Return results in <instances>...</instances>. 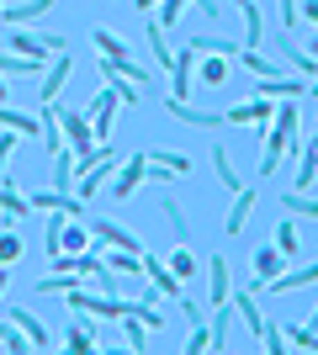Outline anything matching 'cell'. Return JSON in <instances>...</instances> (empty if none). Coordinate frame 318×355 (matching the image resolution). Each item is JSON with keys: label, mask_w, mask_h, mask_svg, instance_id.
I'll list each match as a JSON object with an SVG mask.
<instances>
[{"label": "cell", "mask_w": 318, "mask_h": 355, "mask_svg": "<svg viewBox=\"0 0 318 355\" xmlns=\"http://www.w3.org/2000/svg\"><path fill=\"white\" fill-rule=\"evenodd\" d=\"M197 48L186 43L181 53H175V64H170V80H175V85H170V101H191V90H197Z\"/></svg>", "instance_id": "1"}, {"label": "cell", "mask_w": 318, "mask_h": 355, "mask_svg": "<svg viewBox=\"0 0 318 355\" xmlns=\"http://www.w3.org/2000/svg\"><path fill=\"white\" fill-rule=\"evenodd\" d=\"M143 180H149V159H143V154H133L127 164H117V175H112V196H117V202H127Z\"/></svg>", "instance_id": "2"}, {"label": "cell", "mask_w": 318, "mask_h": 355, "mask_svg": "<svg viewBox=\"0 0 318 355\" xmlns=\"http://www.w3.org/2000/svg\"><path fill=\"white\" fill-rule=\"evenodd\" d=\"M143 159H149V175H154V180L191 175V159H186V154H165V148H143Z\"/></svg>", "instance_id": "3"}, {"label": "cell", "mask_w": 318, "mask_h": 355, "mask_svg": "<svg viewBox=\"0 0 318 355\" xmlns=\"http://www.w3.org/2000/svg\"><path fill=\"white\" fill-rule=\"evenodd\" d=\"M249 212H255V186H239V191H233V207H228V218H223V234L239 239L244 228H249Z\"/></svg>", "instance_id": "4"}, {"label": "cell", "mask_w": 318, "mask_h": 355, "mask_svg": "<svg viewBox=\"0 0 318 355\" xmlns=\"http://www.w3.org/2000/svg\"><path fill=\"white\" fill-rule=\"evenodd\" d=\"M318 282V260H308V266H297V260H292V270H281V276H271V282H265V292H297V286H313Z\"/></svg>", "instance_id": "5"}, {"label": "cell", "mask_w": 318, "mask_h": 355, "mask_svg": "<svg viewBox=\"0 0 318 355\" xmlns=\"http://www.w3.org/2000/svg\"><path fill=\"white\" fill-rule=\"evenodd\" d=\"M228 292H233L228 260H223V254H212V260H207V302H212V308H223V302H228Z\"/></svg>", "instance_id": "6"}, {"label": "cell", "mask_w": 318, "mask_h": 355, "mask_svg": "<svg viewBox=\"0 0 318 355\" xmlns=\"http://www.w3.org/2000/svg\"><path fill=\"white\" fill-rule=\"evenodd\" d=\"M143 270H149V282H154V292H159V302H165V297H181V292H186L181 276H175L170 266H159L154 254H143Z\"/></svg>", "instance_id": "7"}, {"label": "cell", "mask_w": 318, "mask_h": 355, "mask_svg": "<svg viewBox=\"0 0 318 355\" xmlns=\"http://www.w3.org/2000/svg\"><path fill=\"white\" fill-rule=\"evenodd\" d=\"M6 318H11V324H16V329H21V334L32 340V350H48V345H53V340H48V329H43V318H37L32 308H11Z\"/></svg>", "instance_id": "8"}, {"label": "cell", "mask_w": 318, "mask_h": 355, "mask_svg": "<svg viewBox=\"0 0 318 355\" xmlns=\"http://www.w3.org/2000/svg\"><path fill=\"white\" fill-rule=\"evenodd\" d=\"M48 11H53V0H16V6L0 11V21H6V27H27V21H37V16H48Z\"/></svg>", "instance_id": "9"}, {"label": "cell", "mask_w": 318, "mask_h": 355, "mask_svg": "<svg viewBox=\"0 0 318 355\" xmlns=\"http://www.w3.org/2000/svg\"><path fill=\"white\" fill-rule=\"evenodd\" d=\"M112 117H117V90H101V96L91 101V133L106 138L112 133Z\"/></svg>", "instance_id": "10"}, {"label": "cell", "mask_w": 318, "mask_h": 355, "mask_svg": "<svg viewBox=\"0 0 318 355\" xmlns=\"http://www.w3.org/2000/svg\"><path fill=\"white\" fill-rule=\"evenodd\" d=\"M96 239H101L106 250H133V254H143V244H138V234H127L122 223H96Z\"/></svg>", "instance_id": "11"}, {"label": "cell", "mask_w": 318, "mask_h": 355, "mask_svg": "<svg viewBox=\"0 0 318 355\" xmlns=\"http://www.w3.org/2000/svg\"><path fill=\"white\" fill-rule=\"evenodd\" d=\"M69 69H75V59H69V53H53V69L43 74V85H37V96H43V101H53V96L64 90V80H69Z\"/></svg>", "instance_id": "12"}, {"label": "cell", "mask_w": 318, "mask_h": 355, "mask_svg": "<svg viewBox=\"0 0 318 355\" xmlns=\"http://www.w3.org/2000/svg\"><path fill=\"white\" fill-rule=\"evenodd\" d=\"M165 112H170L175 122H186V128H218V122H223L218 112H197L191 101H165Z\"/></svg>", "instance_id": "13"}, {"label": "cell", "mask_w": 318, "mask_h": 355, "mask_svg": "<svg viewBox=\"0 0 318 355\" xmlns=\"http://www.w3.org/2000/svg\"><path fill=\"white\" fill-rule=\"evenodd\" d=\"M143 37H149V53H154V64H159V69H170V64H175V53H170V32L159 27L154 16H149V27H143Z\"/></svg>", "instance_id": "14"}, {"label": "cell", "mask_w": 318, "mask_h": 355, "mask_svg": "<svg viewBox=\"0 0 318 355\" xmlns=\"http://www.w3.org/2000/svg\"><path fill=\"white\" fill-rule=\"evenodd\" d=\"M281 266H287V260H281V250H255V286L260 292H265V282H271V276H281Z\"/></svg>", "instance_id": "15"}, {"label": "cell", "mask_w": 318, "mask_h": 355, "mask_svg": "<svg viewBox=\"0 0 318 355\" xmlns=\"http://www.w3.org/2000/svg\"><path fill=\"white\" fill-rule=\"evenodd\" d=\"M0 74H6V80H32V74H43V59H21V53H0Z\"/></svg>", "instance_id": "16"}, {"label": "cell", "mask_w": 318, "mask_h": 355, "mask_svg": "<svg viewBox=\"0 0 318 355\" xmlns=\"http://www.w3.org/2000/svg\"><path fill=\"white\" fill-rule=\"evenodd\" d=\"M64 340H69V350H75V355H91L96 350V324H85V313H75V324H69Z\"/></svg>", "instance_id": "17"}, {"label": "cell", "mask_w": 318, "mask_h": 355, "mask_svg": "<svg viewBox=\"0 0 318 355\" xmlns=\"http://www.w3.org/2000/svg\"><path fill=\"white\" fill-rule=\"evenodd\" d=\"M212 175H218V186H223V191H239V186H244L239 170L228 164V148H223V144H212Z\"/></svg>", "instance_id": "18"}, {"label": "cell", "mask_w": 318, "mask_h": 355, "mask_svg": "<svg viewBox=\"0 0 318 355\" xmlns=\"http://www.w3.org/2000/svg\"><path fill=\"white\" fill-rule=\"evenodd\" d=\"M75 282H80L75 270H48V276H37V297H64Z\"/></svg>", "instance_id": "19"}, {"label": "cell", "mask_w": 318, "mask_h": 355, "mask_svg": "<svg viewBox=\"0 0 318 355\" xmlns=\"http://www.w3.org/2000/svg\"><path fill=\"white\" fill-rule=\"evenodd\" d=\"M91 43L101 48V59H127V48H133V43H122L112 27H96V32H91Z\"/></svg>", "instance_id": "20"}, {"label": "cell", "mask_w": 318, "mask_h": 355, "mask_svg": "<svg viewBox=\"0 0 318 355\" xmlns=\"http://www.w3.org/2000/svg\"><path fill=\"white\" fill-rule=\"evenodd\" d=\"M228 80V64H223V53H212V59H197V85H223Z\"/></svg>", "instance_id": "21"}, {"label": "cell", "mask_w": 318, "mask_h": 355, "mask_svg": "<svg viewBox=\"0 0 318 355\" xmlns=\"http://www.w3.org/2000/svg\"><path fill=\"white\" fill-rule=\"evenodd\" d=\"M43 148H53V154L64 148V128H59V106L53 101H43Z\"/></svg>", "instance_id": "22"}, {"label": "cell", "mask_w": 318, "mask_h": 355, "mask_svg": "<svg viewBox=\"0 0 318 355\" xmlns=\"http://www.w3.org/2000/svg\"><path fill=\"white\" fill-rule=\"evenodd\" d=\"M281 340L297 345V350H318V329L313 324H281Z\"/></svg>", "instance_id": "23"}, {"label": "cell", "mask_w": 318, "mask_h": 355, "mask_svg": "<svg viewBox=\"0 0 318 355\" xmlns=\"http://www.w3.org/2000/svg\"><path fill=\"white\" fill-rule=\"evenodd\" d=\"M276 250H281V260H297V254H303V239H297V223H281V228H276Z\"/></svg>", "instance_id": "24"}, {"label": "cell", "mask_w": 318, "mask_h": 355, "mask_svg": "<svg viewBox=\"0 0 318 355\" xmlns=\"http://www.w3.org/2000/svg\"><path fill=\"white\" fill-rule=\"evenodd\" d=\"M239 11H244V43L260 48V43H265V21H260V6L249 0V6H239Z\"/></svg>", "instance_id": "25"}, {"label": "cell", "mask_w": 318, "mask_h": 355, "mask_svg": "<svg viewBox=\"0 0 318 355\" xmlns=\"http://www.w3.org/2000/svg\"><path fill=\"white\" fill-rule=\"evenodd\" d=\"M106 266L117 270V276H138V270H143V254H133V250H106Z\"/></svg>", "instance_id": "26"}, {"label": "cell", "mask_w": 318, "mask_h": 355, "mask_svg": "<svg viewBox=\"0 0 318 355\" xmlns=\"http://www.w3.org/2000/svg\"><path fill=\"white\" fill-rule=\"evenodd\" d=\"M281 207H287L292 218H318V202L308 191H281Z\"/></svg>", "instance_id": "27"}, {"label": "cell", "mask_w": 318, "mask_h": 355, "mask_svg": "<svg viewBox=\"0 0 318 355\" xmlns=\"http://www.w3.org/2000/svg\"><path fill=\"white\" fill-rule=\"evenodd\" d=\"M239 59H244V69L255 74V80H265V74H276V59H265V53H260V48H244Z\"/></svg>", "instance_id": "28"}, {"label": "cell", "mask_w": 318, "mask_h": 355, "mask_svg": "<svg viewBox=\"0 0 318 355\" xmlns=\"http://www.w3.org/2000/svg\"><path fill=\"white\" fill-rule=\"evenodd\" d=\"M154 212H165V218H170V228H175V239H181V244H186V239H191V228H186V212L175 207L170 196H159V207H154Z\"/></svg>", "instance_id": "29"}, {"label": "cell", "mask_w": 318, "mask_h": 355, "mask_svg": "<svg viewBox=\"0 0 318 355\" xmlns=\"http://www.w3.org/2000/svg\"><path fill=\"white\" fill-rule=\"evenodd\" d=\"M0 345H6V350H16V355H21V350H32V340H27V334H21V329L11 324V318H0Z\"/></svg>", "instance_id": "30"}, {"label": "cell", "mask_w": 318, "mask_h": 355, "mask_svg": "<svg viewBox=\"0 0 318 355\" xmlns=\"http://www.w3.org/2000/svg\"><path fill=\"white\" fill-rule=\"evenodd\" d=\"M0 212H11V218H21V212H32L27 196H16L11 186H6V175H0Z\"/></svg>", "instance_id": "31"}, {"label": "cell", "mask_w": 318, "mask_h": 355, "mask_svg": "<svg viewBox=\"0 0 318 355\" xmlns=\"http://www.w3.org/2000/svg\"><path fill=\"white\" fill-rule=\"evenodd\" d=\"M21 260V239H16V228H0V266H16Z\"/></svg>", "instance_id": "32"}, {"label": "cell", "mask_w": 318, "mask_h": 355, "mask_svg": "<svg viewBox=\"0 0 318 355\" xmlns=\"http://www.w3.org/2000/svg\"><path fill=\"white\" fill-rule=\"evenodd\" d=\"M181 11H186V0H159V11H154V21H159V27H175V21H181Z\"/></svg>", "instance_id": "33"}, {"label": "cell", "mask_w": 318, "mask_h": 355, "mask_svg": "<svg viewBox=\"0 0 318 355\" xmlns=\"http://www.w3.org/2000/svg\"><path fill=\"white\" fill-rule=\"evenodd\" d=\"M170 270H175L181 282H186V276H197V254H191V250H186V244H181V250L170 254Z\"/></svg>", "instance_id": "34"}, {"label": "cell", "mask_w": 318, "mask_h": 355, "mask_svg": "<svg viewBox=\"0 0 318 355\" xmlns=\"http://www.w3.org/2000/svg\"><path fill=\"white\" fill-rule=\"evenodd\" d=\"M122 324H127V350H149V329L138 318H127V313H122Z\"/></svg>", "instance_id": "35"}, {"label": "cell", "mask_w": 318, "mask_h": 355, "mask_svg": "<svg viewBox=\"0 0 318 355\" xmlns=\"http://www.w3.org/2000/svg\"><path fill=\"white\" fill-rule=\"evenodd\" d=\"M260 340H265V350H271V355L287 350V340H281V324H271V318H265V329H260Z\"/></svg>", "instance_id": "36"}, {"label": "cell", "mask_w": 318, "mask_h": 355, "mask_svg": "<svg viewBox=\"0 0 318 355\" xmlns=\"http://www.w3.org/2000/svg\"><path fill=\"white\" fill-rule=\"evenodd\" d=\"M186 350H191V355H197V350H212V329L197 324V329H191V340H186Z\"/></svg>", "instance_id": "37"}, {"label": "cell", "mask_w": 318, "mask_h": 355, "mask_svg": "<svg viewBox=\"0 0 318 355\" xmlns=\"http://www.w3.org/2000/svg\"><path fill=\"white\" fill-rule=\"evenodd\" d=\"M64 250H85V228H80V223H64Z\"/></svg>", "instance_id": "38"}, {"label": "cell", "mask_w": 318, "mask_h": 355, "mask_svg": "<svg viewBox=\"0 0 318 355\" xmlns=\"http://www.w3.org/2000/svg\"><path fill=\"white\" fill-rule=\"evenodd\" d=\"M181 313H186V324H191V329L207 324V318H202V302H197V297H186V292H181Z\"/></svg>", "instance_id": "39"}, {"label": "cell", "mask_w": 318, "mask_h": 355, "mask_svg": "<svg viewBox=\"0 0 318 355\" xmlns=\"http://www.w3.org/2000/svg\"><path fill=\"white\" fill-rule=\"evenodd\" d=\"M11 154H16V133L6 128V133H0V175H6V164H11Z\"/></svg>", "instance_id": "40"}, {"label": "cell", "mask_w": 318, "mask_h": 355, "mask_svg": "<svg viewBox=\"0 0 318 355\" xmlns=\"http://www.w3.org/2000/svg\"><path fill=\"white\" fill-rule=\"evenodd\" d=\"M281 27L297 32V0H281Z\"/></svg>", "instance_id": "41"}, {"label": "cell", "mask_w": 318, "mask_h": 355, "mask_svg": "<svg viewBox=\"0 0 318 355\" xmlns=\"http://www.w3.org/2000/svg\"><path fill=\"white\" fill-rule=\"evenodd\" d=\"M297 16H303V21H313V27H318V0H303V11H297Z\"/></svg>", "instance_id": "42"}, {"label": "cell", "mask_w": 318, "mask_h": 355, "mask_svg": "<svg viewBox=\"0 0 318 355\" xmlns=\"http://www.w3.org/2000/svg\"><path fill=\"white\" fill-rule=\"evenodd\" d=\"M197 11H207V16H218V0H191Z\"/></svg>", "instance_id": "43"}, {"label": "cell", "mask_w": 318, "mask_h": 355, "mask_svg": "<svg viewBox=\"0 0 318 355\" xmlns=\"http://www.w3.org/2000/svg\"><path fill=\"white\" fill-rule=\"evenodd\" d=\"M6 286H11V266H0V297H6Z\"/></svg>", "instance_id": "44"}, {"label": "cell", "mask_w": 318, "mask_h": 355, "mask_svg": "<svg viewBox=\"0 0 318 355\" xmlns=\"http://www.w3.org/2000/svg\"><path fill=\"white\" fill-rule=\"evenodd\" d=\"M6 90H11V85H6V74H0V106H6Z\"/></svg>", "instance_id": "45"}, {"label": "cell", "mask_w": 318, "mask_h": 355, "mask_svg": "<svg viewBox=\"0 0 318 355\" xmlns=\"http://www.w3.org/2000/svg\"><path fill=\"white\" fill-rule=\"evenodd\" d=\"M308 148H313V154H318V133H313V138H308Z\"/></svg>", "instance_id": "46"}, {"label": "cell", "mask_w": 318, "mask_h": 355, "mask_svg": "<svg viewBox=\"0 0 318 355\" xmlns=\"http://www.w3.org/2000/svg\"><path fill=\"white\" fill-rule=\"evenodd\" d=\"M308 90H313V96H318V80H313V85H308Z\"/></svg>", "instance_id": "47"}, {"label": "cell", "mask_w": 318, "mask_h": 355, "mask_svg": "<svg viewBox=\"0 0 318 355\" xmlns=\"http://www.w3.org/2000/svg\"><path fill=\"white\" fill-rule=\"evenodd\" d=\"M313 329H318V308H313Z\"/></svg>", "instance_id": "48"}, {"label": "cell", "mask_w": 318, "mask_h": 355, "mask_svg": "<svg viewBox=\"0 0 318 355\" xmlns=\"http://www.w3.org/2000/svg\"><path fill=\"white\" fill-rule=\"evenodd\" d=\"M239 6H249V0H239Z\"/></svg>", "instance_id": "49"}, {"label": "cell", "mask_w": 318, "mask_h": 355, "mask_svg": "<svg viewBox=\"0 0 318 355\" xmlns=\"http://www.w3.org/2000/svg\"><path fill=\"white\" fill-rule=\"evenodd\" d=\"M0 11H6V6H0Z\"/></svg>", "instance_id": "50"}]
</instances>
